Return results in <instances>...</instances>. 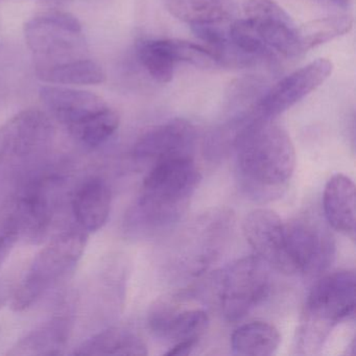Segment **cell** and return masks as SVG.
<instances>
[{"label": "cell", "mask_w": 356, "mask_h": 356, "mask_svg": "<svg viewBox=\"0 0 356 356\" xmlns=\"http://www.w3.org/2000/svg\"><path fill=\"white\" fill-rule=\"evenodd\" d=\"M36 74L43 82L58 85H97L105 82L106 79L102 66L87 58L36 66Z\"/></svg>", "instance_id": "44dd1931"}, {"label": "cell", "mask_w": 356, "mask_h": 356, "mask_svg": "<svg viewBox=\"0 0 356 356\" xmlns=\"http://www.w3.org/2000/svg\"><path fill=\"white\" fill-rule=\"evenodd\" d=\"M289 272L320 275L332 264L335 245L326 229L307 220L285 224Z\"/></svg>", "instance_id": "9c48e42d"}, {"label": "cell", "mask_w": 356, "mask_h": 356, "mask_svg": "<svg viewBox=\"0 0 356 356\" xmlns=\"http://www.w3.org/2000/svg\"><path fill=\"white\" fill-rule=\"evenodd\" d=\"M280 333L266 322H251L241 325L231 337L233 353L243 356H268L278 349Z\"/></svg>", "instance_id": "ffe728a7"}, {"label": "cell", "mask_w": 356, "mask_h": 356, "mask_svg": "<svg viewBox=\"0 0 356 356\" xmlns=\"http://www.w3.org/2000/svg\"><path fill=\"white\" fill-rule=\"evenodd\" d=\"M88 233L72 228L56 235L33 260L12 298V308L24 312L74 272L84 254Z\"/></svg>", "instance_id": "3957f363"}, {"label": "cell", "mask_w": 356, "mask_h": 356, "mask_svg": "<svg viewBox=\"0 0 356 356\" xmlns=\"http://www.w3.org/2000/svg\"><path fill=\"white\" fill-rule=\"evenodd\" d=\"M24 37L36 58V66L86 58L82 24L67 12L49 10L37 14L24 26Z\"/></svg>", "instance_id": "52a82bcc"}, {"label": "cell", "mask_w": 356, "mask_h": 356, "mask_svg": "<svg viewBox=\"0 0 356 356\" xmlns=\"http://www.w3.org/2000/svg\"><path fill=\"white\" fill-rule=\"evenodd\" d=\"M16 243H18V238L15 233L0 224V268L9 257ZM3 300L5 298H3V291L0 289V306L3 303Z\"/></svg>", "instance_id": "484cf974"}, {"label": "cell", "mask_w": 356, "mask_h": 356, "mask_svg": "<svg viewBox=\"0 0 356 356\" xmlns=\"http://www.w3.org/2000/svg\"><path fill=\"white\" fill-rule=\"evenodd\" d=\"M209 325V318L202 309L183 312L155 310L149 316V326L158 337L170 339L175 343L195 339L199 341Z\"/></svg>", "instance_id": "e0dca14e"}, {"label": "cell", "mask_w": 356, "mask_h": 356, "mask_svg": "<svg viewBox=\"0 0 356 356\" xmlns=\"http://www.w3.org/2000/svg\"><path fill=\"white\" fill-rule=\"evenodd\" d=\"M166 10L177 19L193 26H216L231 15L228 0H163Z\"/></svg>", "instance_id": "d6986e66"}, {"label": "cell", "mask_w": 356, "mask_h": 356, "mask_svg": "<svg viewBox=\"0 0 356 356\" xmlns=\"http://www.w3.org/2000/svg\"><path fill=\"white\" fill-rule=\"evenodd\" d=\"M197 132L191 122L174 120L155 127L137 140L135 159L155 164L172 158L193 157Z\"/></svg>", "instance_id": "8fae6325"}, {"label": "cell", "mask_w": 356, "mask_h": 356, "mask_svg": "<svg viewBox=\"0 0 356 356\" xmlns=\"http://www.w3.org/2000/svg\"><path fill=\"white\" fill-rule=\"evenodd\" d=\"M61 182L59 177L51 175L22 183L0 208V224L13 231L18 241L43 243L53 226Z\"/></svg>", "instance_id": "277c9868"}, {"label": "cell", "mask_w": 356, "mask_h": 356, "mask_svg": "<svg viewBox=\"0 0 356 356\" xmlns=\"http://www.w3.org/2000/svg\"><path fill=\"white\" fill-rule=\"evenodd\" d=\"M243 233L256 256L268 266L291 274L285 247V224L270 209H256L243 222Z\"/></svg>", "instance_id": "7c38bea8"}, {"label": "cell", "mask_w": 356, "mask_h": 356, "mask_svg": "<svg viewBox=\"0 0 356 356\" xmlns=\"http://www.w3.org/2000/svg\"><path fill=\"white\" fill-rule=\"evenodd\" d=\"M268 264L257 256L241 258L220 275V307L231 322L241 320L270 293Z\"/></svg>", "instance_id": "ba28073f"}, {"label": "cell", "mask_w": 356, "mask_h": 356, "mask_svg": "<svg viewBox=\"0 0 356 356\" xmlns=\"http://www.w3.org/2000/svg\"><path fill=\"white\" fill-rule=\"evenodd\" d=\"M353 26V20L348 15H334L318 18L297 28L302 51H309L318 45L347 34Z\"/></svg>", "instance_id": "cb8c5ba5"}, {"label": "cell", "mask_w": 356, "mask_h": 356, "mask_svg": "<svg viewBox=\"0 0 356 356\" xmlns=\"http://www.w3.org/2000/svg\"><path fill=\"white\" fill-rule=\"evenodd\" d=\"M53 1H58V3H68V1H72V0H53Z\"/></svg>", "instance_id": "f1b7e54d"}, {"label": "cell", "mask_w": 356, "mask_h": 356, "mask_svg": "<svg viewBox=\"0 0 356 356\" xmlns=\"http://www.w3.org/2000/svg\"><path fill=\"white\" fill-rule=\"evenodd\" d=\"M112 193L105 181L92 178L83 183L72 197V208L78 227L86 233L103 228L111 211Z\"/></svg>", "instance_id": "9a60e30c"}, {"label": "cell", "mask_w": 356, "mask_h": 356, "mask_svg": "<svg viewBox=\"0 0 356 356\" xmlns=\"http://www.w3.org/2000/svg\"><path fill=\"white\" fill-rule=\"evenodd\" d=\"M40 99L67 130L108 106L95 93L57 86L42 87Z\"/></svg>", "instance_id": "4fadbf2b"}, {"label": "cell", "mask_w": 356, "mask_h": 356, "mask_svg": "<svg viewBox=\"0 0 356 356\" xmlns=\"http://www.w3.org/2000/svg\"><path fill=\"white\" fill-rule=\"evenodd\" d=\"M201 181L193 157L172 158L153 164L143 193L127 216L128 230L149 234L180 220Z\"/></svg>", "instance_id": "7a4b0ae2"}, {"label": "cell", "mask_w": 356, "mask_h": 356, "mask_svg": "<svg viewBox=\"0 0 356 356\" xmlns=\"http://www.w3.org/2000/svg\"><path fill=\"white\" fill-rule=\"evenodd\" d=\"M243 11L245 18L249 19H270L289 16L274 0H245Z\"/></svg>", "instance_id": "d4e9b609"}, {"label": "cell", "mask_w": 356, "mask_h": 356, "mask_svg": "<svg viewBox=\"0 0 356 356\" xmlns=\"http://www.w3.org/2000/svg\"><path fill=\"white\" fill-rule=\"evenodd\" d=\"M355 312V274L341 270L326 275L312 287L306 301L305 322L301 331L304 345H318L341 321Z\"/></svg>", "instance_id": "8992f818"}, {"label": "cell", "mask_w": 356, "mask_h": 356, "mask_svg": "<svg viewBox=\"0 0 356 356\" xmlns=\"http://www.w3.org/2000/svg\"><path fill=\"white\" fill-rule=\"evenodd\" d=\"M118 127L120 116L109 106H106L76 126L68 129V132L82 145L97 147L111 138Z\"/></svg>", "instance_id": "603a6c76"}, {"label": "cell", "mask_w": 356, "mask_h": 356, "mask_svg": "<svg viewBox=\"0 0 356 356\" xmlns=\"http://www.w3.org/2000/svg\"><path fill=\"white\" fill-rule=\"evenodd\" d=\"M72 318L62 314L31 331L12 347L9 355H59L70 339Z\"/></svg>", "instance_id": "2e32d148"}, {"label": "cell", "mask_w": 356, "mask_h": 356, "mask_svg": "<svg viewBox=\"0 0 356 356\" xmlns=\"http://www.w3.org/2000/svg\"><path fill=\"white\" fill-rule=\"evenodd\" d=\"M333 72L332 62L318 59L274 85L253 108L259 118L274 120L321 86Z\"/></svg>", "instance_id": "30bf717a"}, {"label": "cell", "mask_w": 356, "mask_h": 356, "mask_svg": "<svg viewBox=\"0 0 356 356\" xmlns=\"http://www.w3.org/2000/svg\"><path fill=\"white\" fill-rule=\"evenodd\" d=\"M139 61L149 76L166 84L172 80L177 61L170 39L140 41L137 45Z\"/></svg>", "instance_id": "7402d4cb"}, {"label": "cell", "mask_w": 356, "mask_h": 356, "mask_svg": "<svg viewBox=\"0 0 356 356\" xmlns=\"http://www.w3.org/2000/svg\"><path fill=\"white\" fill-rule=\"evenodd\" d=\"M355 185L349 177L337 174L329 179L323 193L327 222L352 241L355 238Z\"/></svg>", "instance_id": "5bb4252c"}, {"label": "cell", "mask_w": 356, "mask_h": 356, "mask_svg": "<svg viewBox=\"0 0 356 356\" xmlns=\"http://www.w3.org/2000/svg\"><path fill=\"white\" fill-rule=\"evenodd\" d=\"M197 343V341H195V339L179 341V343H174L165 354L166 355H187L191 353V350L195 347Z\"/></svg>", "instance_id": "4316f807"}, {"label": "cell", "mask_w": 356, "mask_h": 356, "mask_svg": "<svg viewBox=\"0 0 356 356\" xmlns=\"http://www.w3.org/2000/svg\"><path fill=\"white\" fill-rule=\"evenodd\" d=\"M333 1L341 6L346 5V3H347V0H333Z\"/></svg>", "instance_id": "83f0119b"}, {"label": "cell", "mask_w": 356, "mask_h": 356, "mask_svg": "<svg viewBox=\"0 0 356 356\" xmlns=\"http://www.w3.org/2000/svg\"><path fill=\"white\" fill-rule=\"evenodd\" d=\"M55 130L49 116L38 109L24 110L0 128V182L26 176L47 156Z\"/></svg>", "instance_id": "5b68a950"}, {"label": "cell", "mask_w": 356, "mask_h": 356, "mask_svg": "<svg viewBox=\"0 0 356 356\" xmlns=\"http://www.w3.org/2000/svg\"><path fill=\"white\" fill-rule=\"evenodd\" d=\"M74 355H147L145 341L126 328L107 329L79 346Z\"/></svg>", "instance_id": "ac0fdd59"}, {"label": "cell", "mask_w": 356, "mask_h": 356, "mask_svg": "<svg viewBox=\"0 0 356 356\" xmlns=\"http://www.w3.org/2000/svg\"><path fill=\"white\" fill-rule=\"evenodd\" d=\"M237 172L243 188L255 197H278L296 165L293 141L282 127L254 114L234 143Z\"/></svg>", "instance_id": "6da1fadb"}]
</instances>
